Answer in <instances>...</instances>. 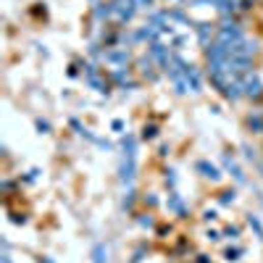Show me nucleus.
I'll return each mask as SVG.
<instances>
[{"label":"nucleus","mask_w":263,"mask_h":263,"mask_svg":"<svg viewBox=\"0 0 263 263\" xmlns=\"http://www.w3.org/2000/svg\"><path fill=\"white\" fill-rule=\"evenodd\" d=\"M182 74H184V79H187V84H190L192 92H200V90H203V82H200L195 66H190V64H184V61H182Z\"/></svg>","instance_id":"obj_3"},{"label":"nucleus","mask_w":263,"mask_h":263,"mask_svg":"<svg viewBox=\"0 0 263 263\" xmlns=\"http://www.w3.org/2000/svg\"><path fill=\"white\" fill-rule=\"evenodd\" d=\"M235 200V190H226V192H221V203H231Z\"/></svg>","instance_id":"obj_14"},{"label":"nucleus","mask_w":263,"mask_h":263,"mask_svg":"<svg viewBox=\"0 0 263 263\" xmlns=\"http://www.w3.org/2000/svg\"><path fill=\"white\" fill-rule=\"evenodd\" d=\"M247 124H250V127H253V129H255V132H260V129H263V121H260V119H258V116H255V119H253V116H250V121H247Z\"/></svg>","instance_id":"obj_13"},{"label":"nucleus","mask_w":263,"mask_h":263,"mask_svg":"<svg viewBox=\"0 0 263 263\" xmlns=\"http://www.w3.org/2000/svg\"><path fill=\"white\" fill-rule=\"evenodd\" d=\"M247 224H250V226L255 229V235L263 240V226H260V221H258V216H247Z\"/></svg>","instance_id":"obj_10"},{"label":"nucleus","mask_w":263,"mask_h":263,"mask_svg":"<svg viewBox=\"0 0 263 263\" xmlns=\"http://www.w3.org/2000/svg\"><path fill=\"white\" fill-rule=\"evenodd\" d=\"M168 211H174L177 216H187V208H184L182 197H179L177 192H171V195H168Z\"/></svg>","instance_id":"obj_8"},{"label":"nucleus","mask_w":263,"mask_h":263,"mask_svg":"<svg viewBox=\"0 0 263 263\" xmlns=\"http://www.w3.org/2000/svg\"><path fill=\"white\" fill-rule=\"evenodd\" d=\"M92 263H108V247H105V242H95L92 245Z\"/></svg>","instance_id":"obj_6"},{"label":"nucleus","mask_w":263,"mask_h":263,"mask_svg":"<svg viewBox=\"0 0 263 263\" xmlns=\"http://www.w3.org/2000/svg\"><path fill=\"white\" fill-rule=\"evenodd\" d=\"M134 3H137V8H148L153 0H134Z\"/></svg>","instance_id":"obj_17"},{"label":"nucleus","mask_w":263,"mask_h":263,"mask_svg":"<svg viewBox=\"0 0 263 263\" xmlns=\"http://www.w3.org/2000/svg\"><path fill=\"white\" fill-rule=\"evenodd\" d=\"M245 37H242V32H240V26H235V24H224V26H219V40L216 42H221V45H237V42H242Z\"/></svg>","instance_id":"obj_1"},{"label":"nucleus","mask_w":263,"mask_h":263,"mask_svg":"<svg viewBox=\"0 0 263 263\" xmlns=\"http://www.w3.org/2000/svg\"><path fill=\"white\" fill-rule=\"evenodd\" d=\"M132 179H134V158L127 156V161H124V166H121V182L132 184Z\"/></svg>","instance_id":"obj_7"},{"label":"nucleus","mask_w":263,"mask_h":263,"mask_svg":"<svg viewBox=\"0 0 263 263\" xmlns=\"http://www.w3.org/2000/svg\"><path fill=\"white\" fill-rule=\"evenodd\" d=\"M0 263H13V260H11V255H8V253H3V258H0Z\"/></svg>","instance_id":"obj_18"},{"label":"nucleus","mask_w":263,"mask_h":263,"mask_svg":"<svg viewBox=\"0 0 263 263\" xmlns=\"http://www.w3.org/2000/svg\"><path fill=\"white\" fill-rule=\"evenodd\" d=\"M140 71H142L145 76H153V61H150V58H142V61H140Z\"/></svg>","instance_id":"obj_11"},{"label":"nucleus","mask_w":263,"mask_h":263,"mask_svg":"<svg viewBox=\"0 0 263 263\" xmlns=\"http://www.w3.org/2000/svg\"><path fill=\"white\" fill-rule=\"evenodd\" d=\"M156 127H145V132H142V137H145V140H153V137H156Z\"/></svg>","instance_id":"obj_15"},{"label":"nucleus","mask_w":263,"mask_h":263,"mask_svg":"<svg viewBox=\"0 0 263 263\" xmlns=\"http://www.w3.org/2000/svg\"><path fill=\"white\" fill-rule=\"evenodd\" d=\"M197 171H203V177H206V179H213V182L221 179V171H219L213 163H208V161H197Z\"/></svg>","instance_id":"obj_5"},{"label":"nucleus","mask_w":263,"mask_h":263,"mask_svg":"<svg viewBox=\"0 0 263 263\" xmlns=\"http://www.w3.org/2000/svg\"><path fill=\"white\" fill-rule=\"evenodd\" d=\"M35 124H37V129H40L42 134H48V132H50V124H48V121H42V119H37Z\"/></svg>","instance_id":"obj_12"},{"label":"nucleus","mask_w":263,"mask_h":263,"mask_svg":"<svg viewBox=\"0 0 263 263\" xmlns=\"http://www.w3.org/2000/svg\"><path fill=\"white\" fill-rule=\"evenodd\" d=\"M105 61H108V64H127V61H129V50L127 48H116V50H108L105 53Z\"/></svg>","instance_id":"obj_4"},{"label":"nucleus","mask_w":263,"mask_h":263,"mask_svg":"<svg viewBox=\"0 0 263 263\" xmlns=\"http://www.w3.org/2000/svg\"><path fill=\"white\" fill-rule=\"evenodd\" d=\"M40 263H53V258H42Z\"/></svg>","instance_id":"obj_19"},{"label":"nucleus","mask_w":263,"mask_h":263,"mask_svg":"<svg viewBox=\"0 0 263 263\" xmlns=\"http://www.w3.org/2000/svg\"><path fill=\"white\" fill-rule=\"evenodd\" d=\"M224 166H226V171H229L231 177H235L237 182H242V179H245V177H242V171H240V166H237L235 161H231L229 156H224Z\"/></svg>","instance_id":"obj_9"},{"label":"nucleus","mask_w":263,"mask_h":263,"mask_svg":"<svg viewBox=\"0 0 263 263\" xmlns=\"http://www.w3.org/2000/svg\"><path fill=\"white\" fill-rule=\"evenodd\" d=\"M237 255H242V250H240V247H235V250L229 247V250H226V258H229V260H237Z\"/></svg>","instance_id":"obj_16"},{"label":"nucleus","mask_w":263,"mask_h":263,"mask_svg":"<svg viewBox=\"0 0 263 263\" xmlns=\"http://www.w3.org/2000/svg\"><path fill=\"white\" fill-rule=\"evenodd\" d=\"M240 84H242V92L247 98H260L263 95V82L258 79L255 74H247L245 79H240Z\"/></svg>","instance_id":"obj_2"}]
</instances>
